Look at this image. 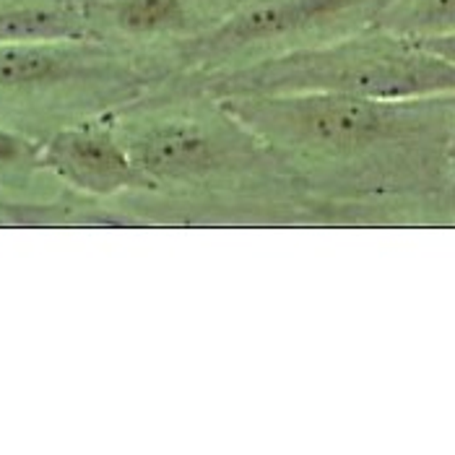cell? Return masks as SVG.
Masks as SVG:
<instances>
[{"label":"cell","instance_id":"obj_1","mask_svg":"<svg viewBox=\"0 0 455 455\" xmlns=\"http://www.w3.org/2000/svg\"><path fill=\"white\" fill-rule=\"evenodd\" d=\"M221 102L274 151L315 209L455 206L448 167L455 94H245Z\"/></svg>","mask_w":455,"mask_h":455},{"label":"cell","instance_id":"obj_2","mask_svg":"<svg viewBox=\"0 0 455 455\" xmlns=\"http://www.w3.org/2000/svg\"><path fill=\"white\" fill-rule=\"evenodd\" d=\"M133 107L115 133L151 190L185 201L313 209L274 151L221 100L170 76Z\"/></svg>","mask_w":455,"mask_h":455},{"label":"cell","instance_id":"obj_3","mask_svg":"<svg viewBox=\"0 0 455 455\" xmlns=\"http://www.w3.org/2000/svg\"><path fill=\"white\" fill-rule=\"evenodd\" d=\"M211 97L344 94L364 100H424L455 94V63L419 39L367 27L349 36L206 76H175Z\"/></svg>","mask_w":455,"mask_h":455},{"label":"cell","instance_id":"obj_4","mask_svg":"<svg viewBox=\"0 0 455 455\" xmlns=\"http://www.w3.org/2000/svg\"><path fill=\"white\" fill-rule=\"evenodd\" d=\"M390 0H240L213 29L182 44L172 76H206L317 47L378 27Z\"/></svg>","mask_w":455,"mask_h":455},{"label":"cell","instance_id":"obj_5","mask_svg":"<svg viewBox=\"0 0 455 455\" xmlns=\"http://www.w3.org/2000/svg\"><path fill=\"white\" fill-rule=\"evenodd\" d=\"M92 36L172 76L175 52L213 29L240 0H81Z\"/></svg>","mask_w":455,"mask_h":455},{"label":"cell","instance_id":"obj_6","mask_svg":"<svg viewBox=\"0 0 455 455\" xmlns=\"http://www.w3.org/2000/svg\"><path fill=\"white\" fill-rule=\"evenodd\" d=\"M39 164L92 196L151 190L120 136L97 125H63L42 146Z\"/></svg>","mask_w":455,"mask_h":455},{"label":"cell","instance_id":"obj_7","mask_svg":"<svg viewBox=\"0 0 455 455\" xmlns=\"http://www.w3.org/2000/svg\"><path fill=\"white\" fill-rule=\"evenodd\" d=\"M94 39L81 0H0V44Z\"/></svg>","mask_w":455,"mask_h":455},{"label":"cell","instance_id":"obj_8","mask_svg":"<svg viewBox=\"0 0 455 455\" xmlns=\"http://www.w3.org/2000/svg\"><path fill=\"white\" fill-rule=\"evenodd\" d=\"M378 27L411 39L451 35L455 32V0H390Z\"/></svg>","mask_w":455,"mask_h":455},{"label":"cell","instance_id":"obj_9","mask_svg":"<svg viewBox=\"0 0 455 455\" xmlns=\"http://www.w3.org/2000/svg\"><path fill=\"white\" fill-rule=\"evenodd\" d=\"M35 159H39L36 148L32 146V140H27L24 136L0 128V167H29Z\"/></svg>","mask_w":455,"mask_h":455},{"label":"cell","instance_id":"obj_10","mask_svg":"<svg viewBox=\"0 0 455 455\" xmlns=\"http://www.w3.org/2000/svg\"><path fill=\"white\" fill-rule=\"evenodd\" d=\"M424 47H429V50H435L437 55H443V58H448V60H453L455 63V32L451 35H437V36H424L419 39Z\"/></svg>","mask_w":455,"mask_h":455},{"label":"cell","instance_id":"obj_11","mask_svg":"<svg viewBox=\"0 0 455 455\" xmlns=\"http://www.w3.org/2000/svg\"><path fill=\"white\" fill-rule=\"evenodd\" d=\"M448 167H451V190H453V204H455V131L448 143Z\"/></svg>","mask_w":455,"mask_h":455}]
</instances>
